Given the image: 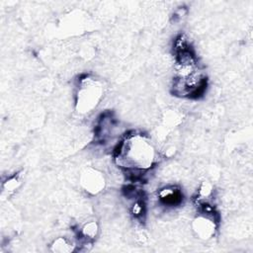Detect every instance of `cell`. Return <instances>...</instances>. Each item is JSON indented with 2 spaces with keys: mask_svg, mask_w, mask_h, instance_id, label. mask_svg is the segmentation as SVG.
<instances>
[{
  "mask_svg": "<svg viewBox=\"0 0 253 253\" xmlns=\"http://www.w3.org/2000/svg\"><path fill=\"white\" fill-rule=\"evenodd\" d=\"M155 150L148 139L135 134L122 142L117 151L118 164L128 170H146L153 164Z\"/></svg>",
  "mask_w": 253,
  "mask_h": 253,
  "instance_id": "6da1fadb",
  "label": "cell"
},
{
  "mask_svg": "<svg viewBox=\"0 0 253 253\" xmlns=\"http://www.w3.org/2000/svg\"><path fill=\"white\" fill-rule=\"evenodd\" d=\"M102 94V85L97 80L89 77L81 80L76 101L78 112H90L98 105Z\"/></svg>",
  "mask_w": 253,
  "mask_h": 253,
  "instance_id": "7a4b0ae2",
  "label": "cell"
},
{
  "mask_svg": "<svg viewBox=\"0 0 253 253\" xmlns=\"http://www.w3.org/2000/svg\"><path fill=\"white\" fill-rule=\"evenodd\" d=\"M193 230L202 239L211 238L214 234L215 218L202 213L194 219Z\"/></svg>",
  "mask_w": 253,
  "mask_h": 253,
  "instance_id": "3957f363",
  "label": "cell"
},
{
  "mask_svg": "<svg viewBox=\"0 0 253 253\" xmlns=\"http://www.w3.org/2000/svg\"><path fill=\"white\" fill-rule=\"evenodd\" d=\"M104 177L96 170H88L82 178V185L86 191L96 194L104 188Z\"/></svg>",
  "mask_w": 253,
  "mask_h": 253,
  "instance_id": "277c9868",
  "label": "cell"
},
{
  "mask_svg": "<svg viewBox=\"0 0 253 253\" xmlns=\"http://www.w3.org/2000/svg\"><path fill=\"white\" fill-rule=\"evenodd\" d=\"M159 199L161 203L168 207H174L181 203L182 201V194L180 190L174 187H167L160 190L158 193Z\"/></svg>",
  "mask_w": 253,
  "mask_h": 253,
  "instance_id": "5b68a950",
  "label": "cell"
},
{
  "mask_svg": "<svg viewBox=\"0 0 253 253\" xmlns=\"http://www.w3.org/2000/svg\"><path fill=\"white\" fill-rule=\"evenodd\" d=\"M81 233L85 238L92 239L94 238L98 233V225L95 221H90L84 224V226L81 229Z\"/></svg>",
  "mask_w": 253,
  "mask_h": 253,
  "instance_id": "8992f818",
  "label": "cell"
},
{
  "mask_svg": "<svg viewBox=\"0 0 253 253\" xmlns=\"http://www.w3.org/2000/svg\"><path fill=\"white\" fill-rule=\"evenodd\" d=\"M52 250L57 252H68V251H72V247H71V244L65 238L59 237L53 241Z\"/></svg>",
  "mask_w": 253,
  "mask_h": 253,
  "instance_id": "52a82bcc",
  "label": "cell"
},
{
  "mask_svg": "<svg viewBox=\"0 0 253 253\" xmlns=\"http://www.w3.org/2000/svg\"><path fill=\"white\" fill-rule=\"evenodd\" d=\"M19 181L16 177L14 178H11L9 180H7L4 184V190H7V191H13L17 188V185H18Z\"/></svg>",
  "mask_w": 253,
  "mask_h": 253,
  "instance_id": "ba28073f",
  "label": "cell"
},
{
  "mask_svg": "<svg viewBox=\"0 0 253 253\" xmlns=\"http://www.w3.org/2000/svg\"><path fill=\"white\" fill-rule=\"evenodd\" d=\"M131 212L134 216H140L143 213V204L141 202H135L131 207Z\"/></svg>",
  "mask_w": 253,
  "mask_h": 253,
  "instance_id": "9c48e42d",
  "label": "cell"
}]
</instances>
